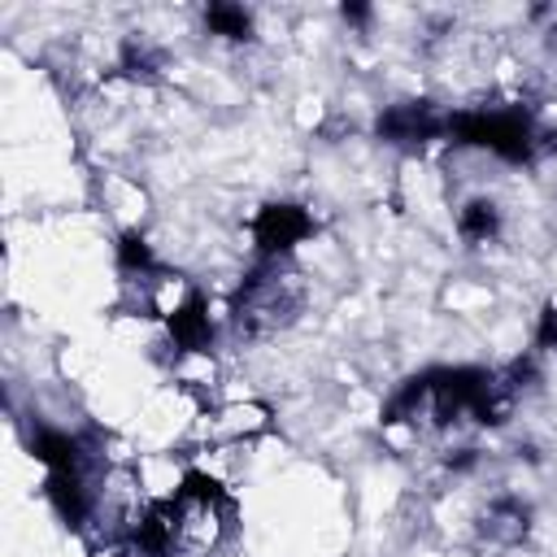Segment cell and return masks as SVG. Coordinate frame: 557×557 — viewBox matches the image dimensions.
<instances>
[{
	"label": "cell",
	"mask_w": 557,
	"mask_h": 557,
	"mask_svg": "<svg viewBox=\"0 0 557 557\" xmlns=\"http://www.w3.org/2000/svg\"><path fill=\"white\" fill-rule=\"evenodd\" d=\"M492 287L483 278H448L444 283V309L457 318H483L492 309Z\"/></svg>",
	"instance_id": "4"
},
{
	"label": "cell",
	"mask_w": 557,
	"mask_h": 557,
	"mask_svg": "<svg viewBox=\"0 0 557 557\" xmlns=\"http://www.w3.org/2000/svg\"><path fill=\"white\" fill-rule=\"evenodd\" d=\"M174 509V557H222L239 531V500L200 474L183 487Z\"/></svg>",
	"instance_id": "1"
},
{
	"label": "cell",
	"mask_w": 557,
	"mask_h": 557,
	"mask_svg": "<svg viewBox=\"0 0 557 557\" xmlns=\"http://www.w3.org/2000/svg\"><path fill=\"white\" fill-rule=\"evenodd\" d=\"M100 205H104V213L113 218V226H117L122 235L144 231V222H148V213H152L148 187H144L139 178H131V174H117V170H104V174H100Z\"/></svg>",
	"instance_id": "3"
},
{
	"label": "cell",
	"mask_w": 557,
	"mask_h": 557,
	"mask_svg": "<svg viewBox=\"0 0 557 557\" xmlns=\"http://www.w3.org/2000/svg\"><path fill=\"white\" fill-rule=\"evenodd\" d=\"M135 479L148 505H174L191 483V457L187 448H139Z\"/></svg>",
	"instance_id": "2"
}]
</instances>
